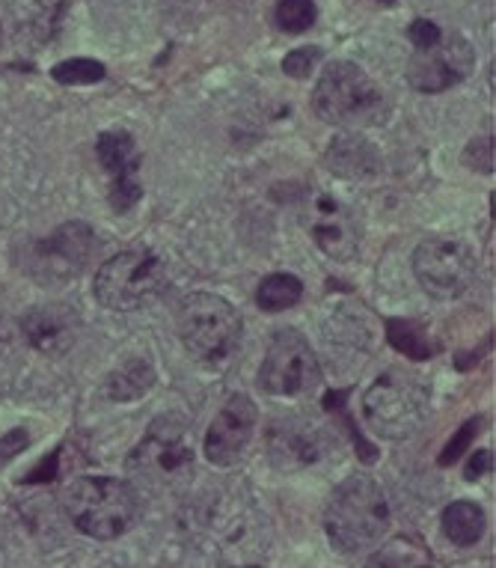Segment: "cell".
Here are the masks:
<instances>
[{
  "label": "cell",
  "mask_w": 496,
  "mask_h": 568,
  "mask_svg": "<svg viewBox=\"0 0 496 568\" xmlns=\"http://www.w3.org/2000/svg\"><path fill=\"white\" fill-rule=\"evenodd\" d=\"M389 527V503L369 476H351L333 491L324 510V533L339 554L357 557L369 550Z\"/></svg>",
  "instance_id": "6da1fadb"
},
{
  "label": "cell",
  "mask_w": 496,
  "mask_h": 568,
  "mask_svg": "<svg viewBox=\"0 0 496 568\" xmlns=\"http://www.w3.org/2000/svg\"><path fill=\"white\" fill-rule=\"evenodd\" d=\"M126 468L149 489H182L194 476L191 420L182 414H161L149 422L143 441L131 450Z\"/></svg>",
  "instance_id": "7a4b0ae2"
},
{
  "label": "cell",
  "mask_w": 496,
  "mask_h": 568,
  "mask_svg": "<svg viewBox=\"0 0 496 568\" xmlns=\"http://www.w3.org/2000/svg\"><path fill=\"white\" fill-rule=\"evenodd\" d=\"M63 510L78 533L96 542H114L134 527L137 494L122 480L80 476L68 485Z\"/></svg>",
  "instance_id": "3957f363"
},
{
  "label": "cell",
  "mask_w": 496,
  "mask_h": 568,
  "mask_svg": "<svg viewBox=\"0 0 496 568\" xmlns=\"http://www.w3.org/2000/svg\"><path fill=\"white\" fill-rule=\"evenodd\" d=\"M363 411L375 435L387 441H405L429 420L431 393L419 375L387 369L363 396Z\"/></svg>",
  "instance_id": "277c9868"
},
{
  "label": "cell",
  "mask_w": 496,
  "mask_h": 568,
  "mask_svg": "<svg viewBox=\"0 0 496 568\" xmlns=\"http://www.w3.org/2000/svg\"><path fill=\"white\" fill-rule=\"evenodd\" d=\"M179 336L196 363L217 369L238 349L241 315L220 294L194 292L179 307Z\"/></svg>",
  "instance_id": "5b68a950"
},
{
  "label": "cell",
  "mask_w": 496,
  "mask_h": 568,
  "mask_svg": "<svg viewBox=\"0 0 496 568\" xmlns=\"http://www.w3.org/2000/svg\"><path fill=\"white\" fill-rule=\"evenodd\" d=\"M312 108L333 126H380L387 119L380 89L351 60H333L324 66L312 93Z\"/></svg>",
  "instance_id": "8992f818"
},
{
  "label": "cell",
  "mask_w": 496,
  "mask_h": 568,
  "mask_svg": "<svg viewBox=\"0 0 496 568\" xmlns=\"http://www.w3.org/2000/svg\"><path fill=\"white\" fill-rule=\"evenodd\" d=\"M166 286H170V277H166L164 259L152 254L149 247H134L126 254L110 256L108 262L98 268L93 292L105 310L131 313V310L155 304L166 292Z\"/></svg>",
  "instance_id": "52a82bcc"
},
{
  "label": "cell",
  "mask_w": 496,
  "mask_h": 568,
  "mask_svg": "<svg viewBox=\"0 0 496 568\" xmlns=\"http://www.w3.org/2000/svg\"><path fill=\"white\" fill-rule=\"evenodd\" d=\"M319 382H322V366L312 345L303 340V333L292 328L273 333L259 369V387L268 396H303L315 390Z\"/></svg>",
  "instance_id": "ba28073f"
},
{
  "label": "cell",
  "mask_w": 496,
  "mask_h": 568,
  "mask_svg": "<svg viewBox=\"0 0 496 568\" xmlns=\"http://www.w3.org/2000/svg\"><path fill=\"white\" fill-rule=\"evenodd\" d=\"M413 271L431 298L452 301L476 280V254L457 238H429L413 254Z\"/></svg>",
  "instance_id": "9c48e42d"
},
{
  "label": "cell",
  "mask_w": 496,
  "mask_h": 568,
  "mask_svg": "<svg viewBox=\"0 0 496 568\" xmlns=\"http://www.w3.org/2000/svg\"><path fill=\"white\" fill-rule=\"evenodd\" d=\"M93 254V229L78 221L57 226L48 238L30 245L24 254V268L42 283H68L84 271Z\"/></svg>",
  "instance_id": "30bf717a"
},
{
  "label": "cell",
  "mask_w": 496,
  "mask_h": 568,
  "mask_svg": "<svg viewBox=\"0 0 496 568\" xmlns=\"http://www.w3.org/2000/svg\"><path fill=\"white\" fill-rule=\"evenodd\" d=\"M303 226L315 247L336 262H351L360 250V224L331 191H315L303 206Z\"/></svg>",
  "instance_id": "8fae6325"
},
{
  "label": "cell",
  "mask_w": 496,
  "mask_h": 568,
  "mask_svg": "<svg viewBox=\"0 0 496 568\" xmlns=\"http://www.w3.org/2000/svg\"><path fill=\"white\" fill-rule=\"evenodd\" d=\"M476 66L473 45L461 36H440L431 49H417L408 60V84L419 93H443L470 78Z\"/></svg>",
  "instance_id": "7c38bea8"
},
{
  "label": "cell",
  "mask_w": 496,
  "mask_h": 568,
  "mask_svg": "<svg viewBox=\"0 0 496 568\" xmlns=\"http://www.w3.org/2000/svg\"><path fill=\"white\" fill-rule=\"evenodd\" d=\"M256 429V405L254 399H247L241 393H235L226 399L208 431H205V459L212 461L215 468H233L235 461L241 459V452L247 450V443L254 441Z\"/></svg>",
  "instance_id": "4fadbf2b"
},
{
  "label": "cell",
  "mask_w": 496,
  "mask_h": 568,
  "mask_svg": "<svg viewBox=\"0 0 496 568\" xmlns=\"http://www.w3.org/2000/svg\"><path fill=\"white\" fill-rule=\"evenodd\" d=\"M98 161L110 176V206L128 212L140 200L137 182V147L134 138L126 131H105L98 138Z\"/></svg>",
  "instance_id": "5bb4252c"
},
{
  "label": "cell",
  "mask_w": 496,
  "mask_h": 568,
  "mask_svg": "<svg viewBox=\"0 0 496 568\" xmlns=\"http://www.w3.org/2000/svg\"><path fill=\"white\" fill-rule=\"evenodd\" d=\"M324 450H327V438L315 426H310V422H271L268 452H271L273 468H282V471L310 468V464L324 459Z\"/></svg>",
  "instance_id": "9a60e30c"
},
{
  "label": "cell",
  "mask_w": 496,
  "mask_h": 568,
  "mask_svg": "<svg viewBox=\"0 0 496 568\" xmlns=\"http://www.w3.org/2000/svg\"><path fill=\"white\" fill-rule=\"evenodd\" d=\"M80 319L68 304H42L33 307L24 319H21V331L28 336V343L42 354L68 352L75 340H78Z\"/></svg>",
  "instance_id": "2e32d148"
},
{
  "label": "cell",
  "mask_w": 496,
  "mask_h": 568,
  "mask_svg": "<svg viewBox=\"0 0 496 568\" xmlns=\"http://www.w3.org/2000/svg\"><path fill=\"white\" fill-rule=\"evenodd\" d=\"M324 164L342 179H369L384 167V161L369 140L348 131V135L331 140V147L324 152Z\"/></svg>",
  "instance_id": "e0dca14e"
},
{
  "label": "cell",
  "mask_w": 496,
  "mask_h": 568,
  "mask_svg": "<svg viewBox=\"0 0 496 568\" xmlns=\"http://www.w3.org/2000/svg\"><path fill=\"white\" fill-rule=\"evenodd\" d=\"M12 15L19 19V30L30 42H48L66 15V0H15Z\"/></svg>",
  "instance_id": "ac0fdd59"
},
{
  "label": "cell",
  "mask_w": 496,
  "mask_h": 568,
  "mask_svg": "<svg viewBox=\"0 0 496 568\" xmlns=\"http://www.w3.org/2000/svg\"><path fill=\"white\" fill-rule=\"evenodd\" d=\"M155 382V366L149 361H143V357H134V361H126L119 369H114V373L108 375V382H105V396L114 399V403H134L140 396H147Z\"/></svg>",
  "instance_id": "d6986e66"
},
{
  "label": "cell",
  "mask_w": 496,
  "mask_h": 568,
  "mask_svg": "<svg viewBox=\"0 0 496 568\" xmlns=\"http://www.w3.org/2000/svg\"><path fill=\"white\" fill-rule=\"evenodd\" d=\"M487 518L485 510L473 500H455L443 510V533L449 542H455L457 548H470L485 536Z\"/></svg>",
  "instance_id": "ffe728a7"
},
{
  "label": "cell",
  "mask_w": 496,
  "mask_h": 568,
  "mask_svg": "<svg viewBox=\"0 0 496 568\" xmlns=\"http://www.w3.org/2000/svg\"><path fill=\"white\" fill-rule=\"evenodd\" d=\"M387 336L389 345L405 354V357H410V361H429L431 354H434L429 331L419 322H410V319H389Z\"/></svg>",
  "instance_id": "44dd1931"
},
{
  "label": "cell",
  "mask_w": 496,
  "mask_h": 568,
  "mask_svg": "<svg viewBox=\"0 0 496 568\" xmlns=\"http://www.w3.org/2000/svg\"><path fill=\"white\" fill-rule=\"evenodd\" d=\"M303 298V283L292 275H271L265 277L256 289V307L265 313H280L289 310Z\"/></svg>",
  "instance_id": "7402d4cb"
},
{
  "label": "cell",
  "mask_w": 496,
  "mask_h": 568,
  "mask_svg": "<svg viewBox=\"0 0 496 568\" xmlns=\"http://www.w3.org/2000/svg\"><path fill=\"white\" fill-rule=\"evenodd\" d=\"M51 75H54L57 84H66V87H87V84L105 81L108 69H105L98 60L75 57V60H63V63H57V66L51 69Z\"/></svg>",
  "instance_id": "603a6c76"
},
{
  "label": "cell",
  "mask_w": 496,
  "mask_h": 568,
  "mask_svg": "<svg viewBox=\"0 0 496 568\" xmlns=\"http://www.w3.org/2000/svg\"><path fill=\"white\" fill-rule=\"evenodd\" d=\"M273 19H277V28L285 33H306L319 19V10L312 0H280Z\"/></svg>",
  "instance_id": "cb8c5ba5"
},
{
  "label": "cell",
  "mask_w": 496,
  "mask_h": 568,
  "mask_svg": "<svg viewBox=\"0 0 496 568\" xmlns=\"http://www.w3.org/2000/svg\"><path fill=\"white\" fill-rule=\"evenodd\" d=\"M369 562L371 566H419V562H431V554L419 542L401 536V539L389 542L387 548H380Z\"/></svg>",
  "instance_id": "d4e9b609"
},
{
  "label": "cell",
  "mask_w": 496,
  "mask_h": 568,
  "mask_svg": "<svg viewBox=\"0 0 496 568\" xmlns=\"http://www.w3.org/2000/svg\"><path fill=\"white\" fill-rule=\"evenodd\" d=\"M319 63H322V49H319V45H303V49H294L285 54V60H282V72H285L289 78L303 81L319 69Z\"/></svg>",
  "instance_id": "484cf974"
},
{
  "label": "cell",
  "mask_w": 496,
  "mask_h": 568,
  "mask_svg": "<svg viewBox=\"0 0 496 568\" xmlns=\"http://www.w3.org/2000/svg\"><path fill=\"white\" fill-rule=\"evenodd\" d=\"M478 429H482V417H473L470 422H464V426L457 429L455 441L449 443L446 450H443V456H440V464H446V468L449 464H455V461L464 456V450H467L470 443H473V438L478 435Z\"/></svg>",
  "instance_id": "4316f807"
},
{
  "label": "cell",
  "mask_w": 496,
  "mask_h": 568,
  "mask_svg": "<svg viewBox=\"0 0 496 568\" xmlns=\"http://www.w3.org/2000/svg\"><path fill=\"white\" fill-rule=\"evenodd\" d=\"M464 164H470L478 173H494V135L473 140L464 152Z\"/></svg>",
  "instance_id": "83f0119b"
},
{
  "label": "cell",
  "mask_w": 496,
  "mask_h": 568,
  "mask_svg": "<svg viewBox=\"0 0 496 568\" xmlns=\"http://www.w3.org/2000/svg\"><path fill=\"white\" fill-rule=\"evenodd\" d=\"M408 36H410V42H413V49H431V45H434V42L443 36V30H440L434 21L417 19L413 24H410Z\"/></svg>",
  "instance_id": "f1b7e54d"
},
{
  "label": "cell",
  "mask_w": 496,
  "mask_h": 568,
  "mask_svg": "<svg viewBox=\"0 0 496 568\" xmlns=\"http://www.w3.org/2000/svg\"><path fill=\"white\" fill-rule=\"evenodd\" d=\"M490 471H494V452L478 450V452H473V456H470L464 476H467L470 482H476L478 476H485V473H490Z\"/></svg>",
  "instance_id": "f546056e"
},
{
  "label": "cell",
  "mask_w": 496,
  "mask_h": 568,
  "mask_svg": "<svg viewBox=\"0 0 496 568\" xmlns=\"http://www.w3.org/2000/svg\"><path fill=\"white\" fill-rule=\"evenodd\" d=\"M28 443H30L28 431H21V429L10 431V435H7V438L0 441V468H3V464H7V461H10L15 452L24 450Z\"/></svg>",
  "instance_id": "4dcf8cb0"
},
{
  "label": "cell",
  "mask_w": 496,
  "mask_h": 568,
  "mask_svg": "<svg viewBox=\"0 0 496 568\" xmlns=\"http://www.w3.org/2000/svg\"><path fill=\"white\" fill-rule=\"evenodd\" d=\"M57 464H60V450H54L45 459V464H40L36 471H30L28 473V480L24 482H51V480H57Z\"/></svg>",
  "instance_id": "1f68e13d"
},
{
  "label": "cell",
  "mask_w": 496,
  "mask_h": 568,
  "mask_svg": "<svg viewBox=\"0 0 496 568\" xmlns=\"http://www.w3.org/2000/svg\"><path fill=\"white\" fill-rule=\"evenodd\" d=\"M380 3H384V7H389V3H396V0H380Z\"/></svg>",
  "instance_id": "d6a6232c"
},
{
  "label": "cell",
  "mask_w": 496,
  "mask_h": 568,
  "mask_svg": "<svg viewBox=\"0 0 496 568\" xmlns=\"http://www.w3.org/2000/svg\"><path fill=\"white\" fill-rule=\"evenodd\" d=\"M187 3H205V0H187Z\"/></svg>",
  "instance_id": "836d02e7"
},
{
  "label": "cell",
  "mask_w": 496,
  "mask_h": 568,
  "mask_svg": "<svg viewBox=\"0 0 496 568\" xmlns=\"http://www.w3.org/2000/svg\"><path fill=\"white\" fill-rule=\"evenodd\" d=\"M0 36H3V30H0Z\"/></svg>",
  "instance_id": "e575fe53"
}]
</instances>
